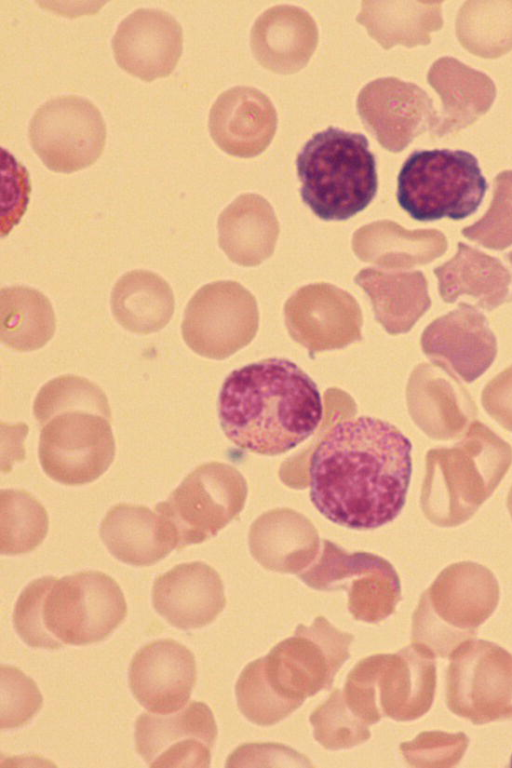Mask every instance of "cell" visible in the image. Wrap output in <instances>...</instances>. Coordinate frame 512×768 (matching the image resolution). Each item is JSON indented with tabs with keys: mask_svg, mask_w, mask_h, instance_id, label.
<instances>
[{
	"mask_svg": "<svg viewBox=\"0 0 512 768\" xmlns=\"http://www.w3.org/2000/svg\"><path fill=\"white\" fill-rule=\"evenodd\" d=\"M512 464V447L474 420L451 447L430 449L421 492L426 518L440 527L468 521L493 494Z\"/></svg>",
	"mask_w": 512,
	"mask_h": 768,
	"instance_id": "obj_4",
	"label": "cell"
},
{
	"mask_svg": "<svg viewBox=\"0 0 512 768\" xmlns=\"http://www.w3.org/2000/svg\"><path fill=\"white\" fill-rule=\"evenodd\" d=\"M31 146L50 170L72 173L92 165L101 155L106 126L88 99L59 96L42 104L28 129Z\"/></svg>",
	"mask_w": 512,
	"mask_h": 768,
	"instance_id": "obj_13",
	"label": "cell"
},
{
	"mask_svg": "<svg viewBox=\"0 0 512 768\" xmlns=\"http://www.w3.org/2000/svg\"><path fill=\"white\" fill-rule=\"evenodd\" d=\"M421 348L432 363L471 383L492 365L497 341L486 317L474 306L461 302L425 328Z\"/></svg>",
	"mask_w": 512,
	"mask_h": 768,
	"instance_id": "obj_19",
	"label": "cell"
},
{
	"mask_svg": "<svg viewBox=\"0 0 512 768\" xmlns=\"http://www.w3.org/2000/svg\"><path fill=\"white\" fill-rule=\"evenodd\" d=\"M411 644L394 654L362 659L347 676L343 696L349 709L367 725L384 716L413 721L426 714L436 690V662Z\"/></svg>",
	"mask_w": 512,
	"mask_h": 768,
	"instance_id": "obj_7",
	"label": "cell"
},
{
	"mask_svg": "<svg viewBox=\"0 0 512 768\" xmlns=\"http://www.w3.org/2000/svg\"><path fill=\"white\" fill-rule=\"evenodd\" d=\"M226 437L238 448L277 456L318 428L323 416L319 389L296 363L268 358L233 370L218 398Z\"/></svg>",
	"mask_w": 512,
	"mask_h": 768,
	"instance_id": "obj_2",
	"label": "cell"
},
{
	"mask_svg": "<svg viewBox=\"0 0 512 768\" xmlns=\"http://www.w3.org/2000/svg\"><path fill=\"white\" fill-rule=\"evenodd\" d=\"M342 575L353 577L348 591V608L353 618L378 623L394 613L401 599L397 572L384 558L366 552L346 553L324 540L319 559L299 578L309 587L329 591Z\"/></svg>",
	"mask_w": 512,
	"mask_h": 768,
	"instance_id": "obj_15",
	"label": "cell"
},
{
	"mask_svg": "<svg viewBox=\"0 0 512 768\" xmlns=\"http://www.w3.org/2000/svg\"><path fill=\"white\" fill-rule=\"evenodd\" d=\"M354 281L368 295L376 321L391 335L410 331L431 306L427 280L418 270L367 267Z\"/></svg>",
	"mask_w": 512,
	"mask_h": 768,
	"instance_id": "obj_28",
	"label": "cell"
},
{
	"mask_svg": "<svg viewBox=\"0 0 512 768\" xmlns=\"http://www.w3.org/2000/svg\"><path fill=\"white\" fill-rule=\"evenodd\" d=\"M397 200L413 219L461 220L480 206L488 188L477 158L463 150H416L403 163Z\"/></svg>",
	"mask_w": 512,
	"mask_h": 768,
	"instance_id": "obj_8",
	"label": "cell"
},
{
	"mask_svg": "<svg viewBox=\"0 0 512 768\" xmlns=\"http://www.w3.org/2000/svg\"><path fill=\"white\" fill-rule=\"evenodd\" d=\"M56 329L51 302L28 286L4 287L0 291V339L16 351L42 348Z\"/></svg>",
	"mask_w": 512,
	"mask_h": 768,
	"instance_id": "obj_34",
	"label": "cell"
},
{
	"mask_svg": "<svg viewBox=\"0 0 512 768\" xmlns=\"http://www.w3.org/2000/svg\"><path fill=\"white\" fill-rule=\"evenodd\" d=\"M52 576L30 582L19 595L13 612V624L19 637L35 648L57 649L64 644L53 638L43 626L42 602Z\"/></svg>",
	"mask_w": 512,
	"mask_h": 768,
	"instance_id": "obj_42",
	"label": "cell"
},
{
	"mask_svg": "<svg viewBox=\"0 0 512 768\" xmlns=\"http://www.w3.org/2000/svg\"><path fill=\"white\" fill-rule=\"evenodd\" d=\"M441 4L414 0L362 1L356 21L384 49L397 44L427 45L431 33L443 26Z\"/></svg>",
	"mask_w": 512,
	"mask_h": 768,
	"instance_id": "obj_32",
	"label": "cell"
},
{
	"mask_svg": "<svg viewBox=\"0 0 512 768\" xmlns=\"http://www.w3.org/2000/svg\"><path fill=\"white\" fill-rule=\"evenodd\" d=\"M33 411L41 426L40 464L51 479L83 485L109 468L115 441L108 399L98 385L75 375L54 378L39 390Z\"/></svg>",
	"mask_w": 512,
	"mask_h": 768,
	"instance_id": "obj_3",
	"label": "cell"
},
{
	"mask_svg": "<svg viewBox=\"0 0 512 768\" xmlns=\"http://www.w3.org/2000/svg\"><path fill=\"white\" fill-rule=\"evenodd\" d=\"M290 336L311 353L343 348L362 339L363 318L357 301L329 283L298 289L285 303Z\"/></svg>",
	"mask_w": 512,
	"mask_h": 768,
	"instance_id": "obj_18",
	"label": "cell"
},
{
	"mask_svg": "<svg viewBox=\"0 0 512 768\" xmlns=\"http://www.w3.org/2000/svg\"><path fill=\"white\" fill-rule=\"evenodd\" d=\"M461 233L492 250H504L512 245V170H505L494 178L489 209Z\"/></svg>",
	"mask_w": 512,
	"mask_h": 768,
	"instance_id": "obj_39",
	"label": "cell"
},
{
	"mask_svg": "<svg viewBox=\"0 0 512 768\" xmlns=\"http://www.w3.org/2000/svg\"><path fill=\"white\" fill-rule=\"evenodd\" d=\"M208 127L217 146L229 155L250 158L263 152L277 128L271 100L254 87H232L218 96Z\"/></svg>",
	"mask_w": 512,
	"mask_h": 768,
	"instance_id": "obj_24",
	"label": "cell"
},
{
	"mask_svg": "<svg viewBox=\"0 0 512 768\" xmlns=\"http://www.w3.org/2000/svg\"><path fill=\"white\" fill-rule=\"evenodd\" d=\"M438 291L446 303L466 297L478 307L491 311L508 296L511 275L502 262L484 252L458 243L457 253L434 269Z\"/></svg>",
	"mask_w": 512,
	"mask_h": 768,
	"instance_id": "obj_30",
	"label": "cell"
},
{
	"mask_svg": "<svg viewBox=\"0 0 512 768\" xmlns=\"http://www.w3.org/2000/svg\"><path fill=\"white\" fill-rule=\"evenodd\" d=\"M152 600L157 613L182 630L210 624L226 604L219 574L199 561L176 565L159 575L153 584Z\"/></svg>",
	"mask_w": 512,
	"mask_h": 768,
	"instance_id": "obj_23",
	"label": "cell"
},
{
	"mask_svg": "<svg viewBox=\"0 0 512 768\" xmlns=\"http://www.w3.org/2000/svg\"><path fill=\"white\" fill-rule=\"evenodd\" d=\"M196 679L193 653L172 639L143 646L129 667V685L135 699L155 714H171L185 706Z\"/></svg>",
	"mask_w": 512,
	"mask_h": 768,
	"instance_id": "obj_20",
	"label": "cell"
},
{
	"mask_svg": "<svg viewBox=\"0 0 512 768\" xmlns=\"http://www.w3.org/2000/svg\"><path fill=\"white\" fill-rule=\"evenodd\" d=\"M251 554L266 569L298 573L317 555L319 542L307 521L254 524L249 535Z\"/></svg>",
	"mask_w": 512,
	"mask_h": 768,
	"instance_id": "obj_35",
	"label": "cell"
},
{
	"mask_svg": "<svg viewBox=\"0 0 512 768\" xmlns=\"http://www.w3.org/2000/svg\"><path fill=\"white\" fill-rule=\"evenodd\" d=\"M266 753L261 743H250L240 746L235 750L227 761V766H251L254 762L272 760L276 766H312L305 756L297 753L295 750L275 743H263ZM260 763L258 765H260Z\"/></svg>",
	"mask_w": 512,
	"mask_h": 768,
	"instance_id": "obj_44",
	"label": "cell"
},
{
	"mask_svg": "<svg viewBox=\"0 0 512 768\" xmlns=\"http://www.w3.org/2000/svg\"><path fill=\"white\" fill-rule=\"evenodd\" d=\"M318 43V29L311 15L293 5H276L255 21L251 50L266 69L291 74L307 65Z\"/></svg>",
	"mask_w": 512,
	"mask_h": 768,
	"instance_id": "obj_25",
	"label": "cell"
},
{
	"mask_svg": "<svg viewBox=\"0 0 512 768\" xmlns=\"http://www.w3.org/2000/svg\"><path fill=\"white\" fill-rule=\"evenodd\" d=\"M407 402L414 422L434 440L462 436L477 415L473 399L456 375L434 363H422L414 369Z\"/></svg>",
	"mask_w": 512,
	"mask_h": 768,
	"instance_id": "obj_22",
	"label": "cell"
},
{
	"mask_svg": "<svg viewBox=\"0 0 512 768\" xmlns=\"http://www.w3.org/2000/svg\"><path fill=\"white\" fill-rule=\"evenodd\" d=\"M303 202L320 219L344 221L364 210L378 189L376 159L358 132L328 127L296 158Z\"/></svg>",
	"mask_w": 512,
	"mask_h": 768,
	"instance_id": "obj_5",
	"label": "cell"
},
{
	"mask_svg": "<svg viewBox=\"0 0 512 768\" xmlns=\"http://www.w3.org/2000/svg\"><path fill=\"white\" fill-rule=\"evenodd\" d=\"M507 507H508L510 516L512 518V486L509 490L508 497H507Z\"/></svg>",
	"mask_w": 512,
	"mask_h": 768,
	"instance_id": "obj_45",
	"label": "cell"
},
{
	"mask_svg": "<svg viewBox=\"0 0 512 768\" xmlns=\"http://www.w3.org/2000/svg\"><path fill=\"white\" fill-rule=\"evenodd\" d=\"M110 303L117 322L142 335L163 329L175 307L170 285L158 274L141 269L127 272L117 280Z\"/></svg>",
	"mask_w": 512,
	"mask_h": 768,
	"instance_id": "obj_33",
	"label": "cell"
},
{
	"mask_svg": "<svg viewBox=\"0 0 512 768\" xmlns=\"http://www.w3.org/2000/svg\"><path fill=\"white\" fill-rule=\"evenodd\" d=\"M412 444L393 424L370 416L336 423L309 459L310 500L329 521L371 530L401 513L412 475Z\"/></svg>",
	"mask_w": 512,
	"mask_h": 768,
	"instance_id": "obj_1",
	"label": "cell"
},
{
	"mask_svg": "<svg viewBox=\"0 0 512 768\" xmlns=\"http://www.w3.org/2000/svg\"><path fill=\"white\" fill-rule=\"evenodd\" d=\"M506 258H507V261L509 262L510 266L512 267V251H510V252H509V253L506 255ZM508 301H512V294H511V295H510V297L508 298Z\"/></svg>",
	"mask_w": 512,
	"mask_h": 768,
	"instance_id": "obj_46",
	"label": "cell"
},
{
	"mask_svg": "<svg viewBox=\"0 0 512 768\" xmlns=\"http://www.w3.org/2000/svg\"><path fill=\"white\" fill-rule=\"evenodd\" d=\"M124 594L107 574L83 571L52 576L42 602V622L62 644L83 646L106 639L125 619Z\"/></svg>",
	"mask_w": 512,
	"mask_h": 768,
	"instance_id": "obj_10",
	"label": "cell"
},
{
	"mask_svg": "<svg viewBox=\"0 0 512 768\" xmlns=\"http://www.w3.org/2000/svg\"><path fill=\"white\" fill-rule=\"evenodd\" d=\"M112 47L123 70L152 81L170 75L176 67L183 48L182 27L168 12L137 9L118 25Z\"/></svg>",
	"mask_w": 512,
	"mask_h": 768,
	"instance_id": "obj_21",
	"label": "cell"
},
{
	"mask_svg": "<svg viewBox=\"0 0 512 768\" xmlns=\"http://www.w3.org/2000/svg\"><path fill=\"white\" fill-rule=\"evenodd\" d=\"M353 639V634L318 616L310 626L299 624L291 637L253 662L265 684L293 713L307 697L331 687L350 656Z\"/></svg>",
	"mask_w": 512,
	"mask_h": 768,
	"instance_id": "obj_9",
	"label": "cell"
},
{
	"mask_svg": "<svg viewBox=\"0 0 512 768\" xmlns=\"http://www.w3.org/2000/svg\"><path fill=\"white\" fill-rule=\"evenodd\" d=\"M246 493L245 479L235 468L211 462L187 475L155 511L171 526L181 550L215 536L242 510Z\"/></svg>",
	"mask_w": 512,
	"mask_h": 768,
	"instance_id": "obj_11",
	"label": "cell"
},
{
	"mask_svg": "<svg viewBox=\"0 0 512 768\" xmlns=\"http://www.w3.org/2000/svg\"><path fill=\"white\" fill-rule=\"evenodd\" d=\"M428 83L439 94L443 109L432 135L444 137L477 121L492 106L496 86L485 73L453 57L437 59L427 74Z\"/></svg>",
	"mask_w": 512,
	"mask_h": 768,
	"instance_id": "obj_27",
	"label": "cell"
},
{
	"mask_svg": "<svg viewBox=\"0 0 512 768\" xmlns=\"http://www.w3.org/2000/svg\"><path fill=\"white\" fill-rule=\"evenodd\" d=\"M1 729L28 723L41 709L42 695L36 683L21 670L1 665Z\"/></svg>",
	"mask_w": 512,
	"mask_h": 768,
	"instance_id": "obj_40",
	"label": "cell"
},
{
	"mask_svg": "<svg viewBox=\"0 0 512 768\" xmlns=\"http://www.w3.org/2000/svg\"><path fill=\"white\" fill-rule=\"evenodd\" d=\"M216 737L214 715L199 701L166 716L143 713L135 722V747L149 767H209Z\"/></svg>",
	"mask_w": 512,
	"mask_h": 768,
	"instance_id": "obj_16",
	"label": "cell"
},
{
	"mask_svg": "<svg viewBox=\"0 0 512 768\" xmlns=\"http://www.w3.org/2000/svg\"><path fill=\"white\" fill-rule=\"evenodd\" d=\"M310 723L314 739L328 750L349 749L371 736L368 725L349 709L339 689L313 711Z\"/></svg>",
	"mask_w": 512,
	"mask_h": 768,
	"instance_id": "obj_38",
	"label": "cell"
},
{
	"mask_svg": "<svg viewBox=\"0 0 512 768\" xmlns=\"http://www.w3.org/2000/svg\"><path fill=\"white\" fill-rule=\"evenodd\" d=\"M481 399L484 410L501 427L512 432V365L486 384Z\"/></svg>",
	"mask_w": 512,
	"mask_h": 768,
	"instance_id": "obj_43",
	"label": "cell"
},
{
	"mask_svg": "<svg viewBox=\"0 0 512 768\" xmlns=\"http://www.w3.org/2000/svg\"><path fill=\"white\" fill-rule=\"evenodd\" d=\"M456 35L470 53L498 58L512 50V0L466 1L456 17Z\"/></svg>",
	"mask_w": 512,
	"mask_h": 768,
	"instance_id": "obj_36",
	"label": "cell"
},
{
	"mask_svg": "<svg viewBox=\"0 0 512 768\" xmlns=\"http://www.w3.org/2000/svg\"><path fill=\"white\" fill-rule=\"evenodd\" d=\"M499 584L485 566L463 561L444 568L423 592L412 617V643L450 657L495 611Z\"/></svg>",
	"mask_w": 512,
	"mask_h": 768,
	"instance_id": "obj_6",
	"label": "cell"
},
{
	"mask_svg": "<svg viewBox=\"0 0 512 768\" xmlns=\"http://www.w3.org/2000/svg\"><path fill=\"white\" fill-rule=\"evenodd\" d=\"M449 658L450 711L476 725L512 721V654L493 642L472 638Z\"/></svg>",
	"mask_w": 512,
	"mask_h": 768,
	"instance_id": "obj_12",
	"label": "cell"
},
{
	"mask_svg": "<svg viewBox=\"0 0 512 768\" xmlns=\"http://www.w3.org/2000/svg\"><path fill=\"white\" fill-rule=\"evenodd\" d=\"M468 744L469 738L463 732L425 731L401 743L400 751L411 766L447 768L460 762Z\"/></svg>",
	"mask_w": 512,
	"mask_h": 768,
	"instance_id": "obj_41",
	"label": "cell"
},
{
	"mask_svg": "<svg viewBox=\"0 0 512 768\" xmlns=\"http://www.w3.org/2000/svg\"><path fill=\"white\" fill-rule=\"evenodd\" d=\"M254 296L234 281L201 287L190 299L181 324L182 337L196 354L222 360L246 346L258 330Z\"/></svg>",
	"mask_w": 512,
	"mask_h": 768,
	"instance_id": "obj_14",
	"label": "cell"
},
{
	"mask_svg": "<svg viewBox=\"0 0 512 768\" xmlns=\"http://www.w3.org/2000/svg\"><path fill=\"white\" fill-rule=\"evenodd\" d=\"M99 532L108 551L133 566L153 565L177 549L171 526L145 506L122 503L112 507Z\"/></svg>",
	"mask_w": 512,
	"mask_h": 768,
	"instance_id": "obj_26",
	"label": "cell"
},
{
	"mask_svg": "<svg viewBox=\"0 0 512 768\" xmlns=\"http://www.w3.org/2000/svg\"><path fill=\"white\" fill-rule=\"evenodd\" d=\"M447 245L439 230H407L391 220L362 226L352 238L353 251L360 260L385 270L428 264L443 255Z\"/></svg>",
	"mask_w": 512,
	"mask_h": 768,
	"instance_id": "obj_29",
	"label": "cell"
},
{
	"mask_svg": "<svg viewBox=\"0 0 512 768\" xmlns=\"http://www.w3.org/2000/svg\"><path fill=\"white\" fill-rule=\"evenodd\" d=\"M357 110L368 132L394 153L426 131L432 135L439 121L429 95L418 85L396 77L366 84L358 94Z\"/></svg>",
	"mask_w": 512,
	"mask_h": 768,
	"instance_id": "obj_17",
	"label": "cell"
},
{
	"mask_svg": "<svg viewBox=\"0 0 512 768\" xmlns=\"http://www.w3.org/2000/svg\"><path fill=\"white\" fill-rule=\"evenodd\" d=\"M279 223L268 201L243 194L218 218V242L228 258L242 266H256L274 250Z\"/></svg>",
	"mask_w": 512,
	"mask_h": 768,
	"instance_id": "obj_31",
	"label": "cell"
},
{
	"mask_svg": "<svg viewBox=\"0 0 512 768\" xmlns=\"http://www.w3.org/2000/svg\"><path fill=\"white\" fill-rule=\"evenodd\" d=\"M48 515L42 504L24 490H1L0 551L18 555L33 551L46 537Z\"/></svg>",
	"mask_w": 512,
	"mask_h": 768,
	"instance_id": "obj_37",
	"label": "cell"
}]
</instances>
